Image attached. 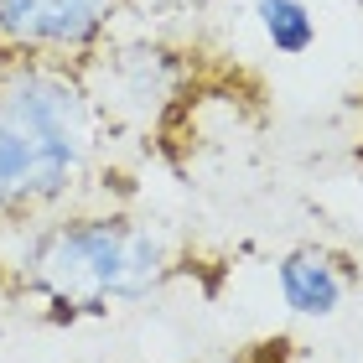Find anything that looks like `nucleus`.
Returning a JSON list of instances; mask_svg holds the SVG:
<instances>
[{
  "instance_id": "obj_4",
  "label": "nucleus",
  "mask_w": 363,
  "mask_h": 363,
  "mask_svg": "<svg viewBox=\"0 0 363 363\" xmlns=\"http://www.w3.org/2000/svg\"><path fill=\"white\" fill-rule=\"evenodd\" d=\"M130 0H0V57L84 62L120 31Z\"/></svg>"
},
{
  "instance_id": "obj_1",
  "label": "nucleus",
  "mask_w": 363,
  "mask_h": 363,
  "mask_svg": "<svg viewBox=\"0 0 363 363\" xmlns=\"http://www.w3.org/2000/svg\"><path fill=\"white\" fill-rule=\"evenodd\" d=\"M16 291L57 317H104L135 306L177 270L172 234L130 208H57L16 228L6 259Z\"/></svg>"
},
{
  "instance_id": "obj_6",
  "label": "nucleus",
  "mask_w": 363,
  "mask_h": 363,
  "mask_svg": "<svg viewBox=\"0 0 363 363\" xmlns=\"http://www.w3.org/2000/svg\"><path fill=\"white\" fill-rule=\"evenodd\" d=\"M250 21L259 31V42L286 62L306 57L322 37V16L311 0H250Z\"/></svg>"
},
{
  "instance_id": "obj_3",
  "label": "nucleus",
  "mask_w": 363,
  "mask_h": 363,
  "mask_svg": "<svg viewBox=\"0 0 363 363\" xmlns=\"http://www.w3.org/2000/svg\"><path fill=\"white\" fill-rule=\"evenodd\" d=\"M84 84L94 94L104 130L151 135L182 109V99L192 89V62L187 52L156 37H109L84 62Z\"/></svg>"
},
{
  "instance_id": "obj_2",
  "label": "nucleus",
  "mask_w": 363,
  "mask_h": 363,
  "mask_svg": "<svg viewBox=\"0 0 363 363\" xmlns=\"http://www.w3.org/2000/svg\"><path fill=\"white\" fill-rule=\"evenodd\" d=\"M84 68L0 57V228L68 208L104 151Z\"/></svg>"
},
{
  "instance_id": "obj_5",
  "label": "nucleus",
  "mask_w": 363,
  "mask_h": 363,
  "mask_svg": "<svg viewBox=\"0 0 363 363\" xmlns=\"http://www.w3.org/2000/svg\"><path fill=\"white\" fill-rule=\"evenodd\" d=\"M358 286V265L327 244H296L275 259V296L291 317L301 322H327L348 306Z\"/></svg>"
},
{
  "instance_id": "obj_8",
  "label": "nucleus",
  "mask_w": 363,
  "mask_h": 363,
  "mask_svg": "<svg viewBox=\"0 0 363 363\" xmlns=\"http://www.w3.org/2000/svg\"><path fill=\"white\" fill-rule=\"evenodd\" d=\"M353 6H363V0H353Z\"/></svg>"
},
{
  "instance_id": "obj_7",
  "label": "nucleus",
  "mask_w": 363,
  "mask_h": 363,
  "mask_svg": "<svg viewBox=\"0 0 363 363\" xmlns=\"http://www.w3.org/2000/svg\"><path fill=\"white\" fill-rule=\"evenodd\" d=\"M358 156H363V140H358Z\"/></svg>"
}]
</instances>
